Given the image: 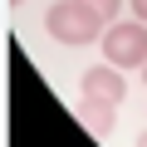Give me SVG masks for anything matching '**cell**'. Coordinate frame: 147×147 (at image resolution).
<instances>
[{"mask_svg": "<svg viewBox=\"0 0 147 147\" xmlns=\"http://www.w3.org/2000/svg\"><path fill=\"white\" fill-rule=\"evenodd\" d=\"M44 30L59 44H88V39H98L108 30V20H98L84 0H59V5L44 10Z\"/></svg>", "mask_w": 147, "mask_h": 147, "instance_id": "1", "label": "cell"}, {"mask_svg": "<svg viewBox=\"0 0 147 147\" xmlns=\"http://www.w3.org/2000/svg\"><path fill=\"white\" fill-rule=\"evenodd\" d=\"M103 59L118 69H142L147 64V20H113L103 30Z\"/></svg>", "mask_w": 147, "mask_h": 147, "instance_id": "2", "label": "cell"}, {"mask_svg": "<svg viewBox=\"0 0 147 147\" xmlns=\"http://www.w3.org/2000/svg\"><path fill=\"white\" fill-rule=\"evenodd\" d=\"M79 93H84V103H103V108H118V103H123V93H127V84H123L118 64H98V69H88V74H84Z\"/></svg>", "mask_w": 147, "mask_h": 147, "instance_id": "3", "label": "cell"}, {"mask_svg": "<svg viewBox=\"0 0 147 147\" xmlns=\"http://www.w3.org/2000/svg\"><path fill=\"white\" fill-rule=\"evenodd\" d=\"M79 118H84L88 132H98V137L113 132V108H103V103H79Z\"/></svg>", "mask_w": 147, "mask_h": 147, "instance_id": "4", "label": "cell"}, {"mask_svg": "<svg viewBox=\"0 0 147 147\" xmlns=\"http://www.w3.org/2000/svg\"><path fill=\"white\" fill-rule=\"evenodd\" d=\"M84 5L98 15V20H118V10H123V0H84Z\"/></svg>", "mask_w": 147, "mask_h": 147, "instance_id": "5", "label": "cell"}, {"mask_svg": "<svg viewBox=\"0 0 147 147\" xmlns=\"http://www.w3.org/2000/svg\"><path fill=\"white\" fill-rule=\"evenodd\" d=\"M132 15H137V20H147V0H132Z\"/></svg>", "mask_w": 147, "mask_h": 147, "instance_id": "6", "label": "cell"}, {"mask_svg": "<svg viewBox=\"0 0 147 147\" xmlns=\"http://www.w3.org/2000/svg\"><path fill=\"white\" fill-rule=\"evenodd\" d=\"M5 5H20V0H5Z\"/></svg>", "mask_w": 147, "mask_h": 147, "instance_id": "7", "label": "cell"}, {"mask_svg": "<svg viewBox=\"0 0 147 147\" xmlns=\"http://www.w3.org/2000/svg\"><path fill=\"white\" fill-rule=\"evenodd\" d=\"M142 79H147V64H142Z\"/></svg>", "mask_w": 147, "mask_h": 147, "instance_id": "8", "label": "cell"}]
</instances>
